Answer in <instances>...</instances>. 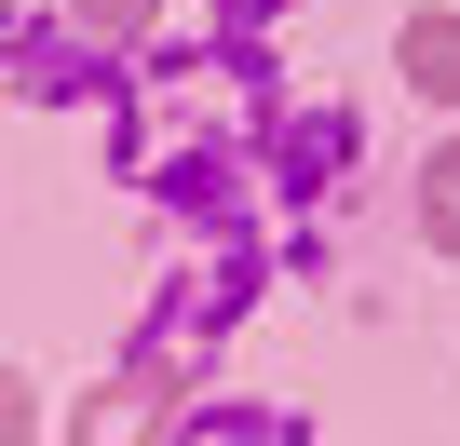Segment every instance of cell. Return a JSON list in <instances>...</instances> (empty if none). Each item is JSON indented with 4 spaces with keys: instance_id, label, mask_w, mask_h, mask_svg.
<instances>
[{
    "instance_id": "6da1fadb",
    "label": "cell",
    "mask_w": 460,
    "mask_h": 446,
    "mask_svg": "<svg viewBox=\"0 0 460 446\" xmlns=\"http://www.w3.org/2000/svg\"><path fill=\"white\" fill-rule=\"evenodd\" d=\"M406 82H420L433 109H460V14H420V28H406Z\"/></svg>"
},
{
    "instance_id": "7a4b0ae2",
    "label": "cell",
    "mask_w": 460,
    "mask_h": 446,
    "mask_svg": "<svg viewBox=\"0 0 460 446\" xmlns=\"http://www.w3.org/2000/svg\"><path fill=\"white\" fill-rule=\"evenodd\" d=\"M420 216H433V244H460V149H433V189H420Z\"/></svg>"
},
{
    "instance_id": "3957f363",
    "label": "cell",
    "mask_w": 460,
    "mask_h": 446,
    "mask_svg": "<svg viewBox=\"0 0 460 446\" xmlns=\"http://www.w3.org/2000/svg\"><path fill=\"white\" fill-rule=\"evenodd\" d=\"M82 28L95 41H149V0H82Z\"/></svg>"
}]
</instances>
